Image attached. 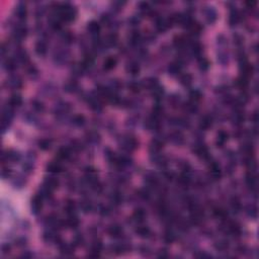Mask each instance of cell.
<instances>
[{
    "mask_svg": "<svg viewBox=\"0 0 259 259\" xmlns=\"http://www.w3.org/2000/svg\"><path fill=\"white\" fill-rule=\"evenodd\" d=\"M42 202H43V195H36L34 200L32 201V208L36 212L42 208Z\"/></svg>",
    "mask_w": 259,
    "mask_h": 259,
    "instance_id": "1",
    "label": "cell"
},
{
    "mask_svg": "<svg viewBox=\"0 0 259 259\" xmlns=\"http://www.w3.org/2000/svg\"><path fill=\"white\" fill-rule=\"evenodd\" d=\"M21 102H22V99L21 97V95H17V94H15V95H12L10 99H9V107H17V106H19L21 104Z\"/></svg>",
    "mask_w": 259,
    "mask_h": 259,
    "instance_id": "2",
    "label": "cell"
},
{
    "mask_svg": "<svg viewBox=\"0 0 259 259\" xmlns=\"http://www.w3.org/2000/svg\"><path fill=\"white\" fill-rule=\"evenodd\" d=\"M210 171H211V174H212V176L216 178V179H218V178H220L221 177V169L220 167H219V165L218 164H216V163H212L211 165V167H210Z\"/></svg>",
    "mask_w": 259,
    "mask_h": 259,
    "instance_id": "3",
    "label": "cell"
},
{
    "mask_svg": "<svg viewBox=\"0 0 259 259\" xmlns=\"http://www.w3.org/2000/svg\"><path fill=\"white\" fill-rule=\"evenodd\" d=\"M117 59L114 58V57H111V58H107L104 61V69L105 70H111L112 68L115 67V65H117Z\"/></svg>",
    "mask_w": 259,
    "mask_h": 259,
    "instance_id": "4",
    "label": "cell"
},
{
    "mask_svg": "<svg viewBox=\"0 0 259 259\" xmlns=\"http://www.w3.org/2000/svg\"><path fill=\"white\" fill-rule=\"evenodd\" d=\"M62 165L60 163H57V162H54V163H51L49 165L48 167V170L50 172H52V173H59V172L62 171Z\"/></svg>",
    "mask_w": 259,
    "mask_h": 259,
    "instance_id": "5",
    "label": "cell"
},
{
    "mask_svg": "<svg viewBox=\"0 0 259 259\" xmlns=\"http://www.w3.org/2000/svg\"><path fill=\"white\" fill-rule=\"evenodd\" d=\"M122 230L119 226H112V227L108 229V233L111 236H112V237H118V236L122 234Z\"/></svg>",
    "mask_w": 259,
    "mask_h": 259,
    "instance_id": "6",
    "label": "cell"
},
{
    "mask_svg": "<svg viewBox=\"0 0 259 259\" xmlns=\"http://www.w3.org/2000/svg\"><path fill=\"white\" fill-rule=\"evenodd\" d=\"M16 14H17V17L18 18H24L26 16V9H25V6H24L22 4H19L17 7H16Z\"/></svg>",
    "mask_w": 259,
    "mask_h": 259,
    "instance_id": "7",
    "label": "cell"
},
{
    "mask_svg": "<svg viewBox=\"0 0 259 259\" xmlns=\"http://www.w3.org/2000/svg\"><path fill=\"white\" fill-rule=\"evenodd\" d=\"M58 157L62 160H65V159H68L70 157V151L68 150L67 148H62L60 149L58 152Z\"/></svg>",
    "mask_w": 259,
    "mask_h": 259,
    "instance_id": "8",
    "label": "cell"
},
{
    "mask_svg": "<svg viewBox=\"0 0 259 259\" xmlns=\"http://www.w3.org/2000/svg\"><path fill=\"white\" fill-rule=\"evenodd\" d=\"M88 29L91 34H97L100 31V25H99L96 21H91L88 25Z\"/></svg>",
    "mask_w": 259,
    "mask_h": 259,
    "instance_id": "9",
    "label": "cell"
},
{
    "mask_svg": "<svg viewBox=\"0 0 259 259\" xmlns=\"http://www.w3.org/2000/svg\"><path fill=\"white\" fill-rule=\"evenodd\" d=\"M228 140V134H226L225 132H220L218 135V141L217 144L220 145V147H222V145L225 144V142Z\"/></svg>",
    "mask_w": 259,
    "mask_h": 259,
    "instance_id": "10",
    "label": "cell"
},
{
    "mask_svg": "<svg viewBox=\"0 0 259 259\" xmlns=\"http://www.w3.org/2000/svg\"><path fill=\"white\" fill-rule=\"evenodd\" d=\"M212 125V119L208 118H205L201 122V128L202 129H208Z\"/></svg>",
    "mask_w": 259,
    "mask_h": 259,
    "instance_id": "11",
    "label": "cell"
},
{
    "mask_svg": "<svg viewBox=\"0 0 259 259\" xmlns=\"http://www.w3.org/2000/svg\"><path fill=\"white\" fill-rule=\"evenodd\" d=\"M137 233L140 236H142V237H145V236H148L150 234V230L146 227H140L137 230Z\"/></svg>",
    "mask_w": 259,
    "mask_h": 259,
    "instance_id": "12",
    "label": "cell"
},
{
    "mask_svg": "<svg viewBox=\"0 0 259 259\" xmlns=\"http://www.w3.org/2000/svg\"><path fill=\"white\" fill-rule=\"evenodd\" d=\"M145 216H146L145 212L143 211V210H141V208H140V210H137L134 212V217L137 219V220H139V221H142L143 219L145 218Z\"/></svg>",
    "mask_w": 259,
    "mask_h": 259,
    "instance_id": "13",
    "label": "cell"
},
{
    "mask_svg": "<svg viewBox=\"0 0 259 259\" xmlns=\"http://www.w3.org/2000/svg\"><path fill=\"white\" fill-rule=\"evenodd\" d=\"M130 72H131L133 75H136V74H137V73L139 72V67H138V65L132 64L131 66H130Z\"/></svg>",
    "mask_w": 259,
    "mask_h": 259,
    "instance_id": "14",
    "label": "cell"
},
{
    "mask_svg": "<svg viewBox=\"0 0 259 259\" xmlns=\"http://www.w3.org/2000/svg\"><path fill=\"white\" fill-rule=\"evenodd\" d=\"M39 147L42 149H48L50 147V142L48 140H42L39 142Z\"/></svg>",
    "mask_w": 259,
    "mask_h": 259,
    "instance_id": "15",
    "label": "cell"
},
{
    "mask_svg": "<svg viewBox=\"0 0 259 259\" xmlns=\"http://www.w3.org/2000/svg\"><path fill=\"white\" fill-rule=\"evenodd\" d=\"M36 51H38L39 54H45V52H46V47L45 46H43L42 44H39L38 46H36Z\"/></svg>",
    "mask_w": 259,
    "mask_h": 259,
    "instance_id": "16",
    "label": "cell"
},
{
    "mask_svg": "<svg viewBox=\"0 0 259 259\" xmlns=\"http://www.w3.org/2000/svg\"><path fill=\"white\" fill-rule=\"evenodd\" d=\"M174 240V237H173V235L170 234V233H167L165 235V241L166 242H168V243H170V242H172Z\"/></svg>",
    "mask_w": 259,
    "mask_h": 259,
    "instance_id": "17",
    "label": "cell"
},
{
    "mask_svg": "<svg viewBox=\"0 0 259 259\" xmlns=\"http://www.w3.org/2000/svg\"><path fill=\"white\" fill-rule=\"evenodd\" d=\"M75 122H76V124H78V125H82L83 122H84V118H83L82 115H78V117H76Z\"/></svg>",
    "mask_w": 259,
    "mask_h": 259,
    "instance_id": "18",
    "label": "cell"
}]
</instances>
